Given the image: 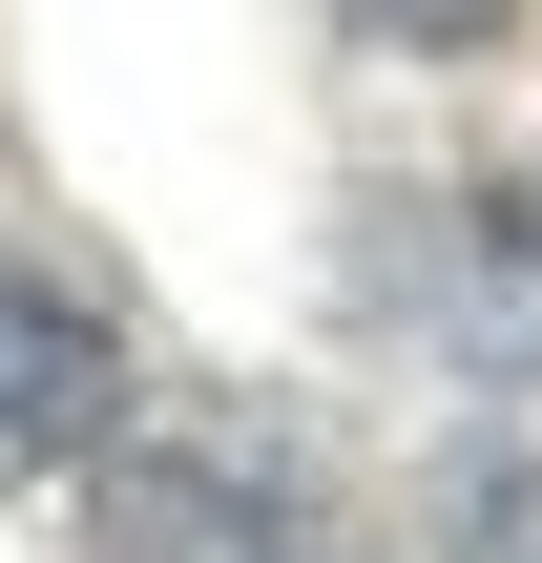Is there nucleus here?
I'll list each match as a JSON object with an SVG mask.
<instances>
[{"mask_svg": "<svg viewBox=\"0 0 542 563\" xmlns=\"http://www.w3.org/2000/svg\"><path fill=\"white\" fill-rule=\"evenodd\" d=\"M104 439H125V355H104V313L42 292V272H0V460H104Z\"/></svg>", "mask_w": 542, "mask_h": 563, "instance_id": "nucleus-1", "label": "nucleus"}, {"mask_svg": "<svg viewBox=\"0 0 542 563\" xmlns=\"http://www.w3.org/2000/svg\"><path fill=\"white\" fill-rule=\"evenodd\" d=\"M104 522H125V563H272V460H251V418H209V439L125 460V481H104Z\"/></svg>", "mask_w": 542, "mask_h": 563, "instance_id": "nucleus-2", "label": "nucleus"}, {"mask_svg": "<svg viewBox=\"0 0 542 563\" xmlns=\"http://www.w3.org/2000/svg\"><path fill=\"white\" fill-rule=\"evenodd\" d=\"M460 563H542V460H460Z\"/></svg>", "mask_w": 542, "mask_h": 563, "instance_id": "nucleus-3", "label": "nucleus"}, {"mask_svg": "<svg viewBox=\"0 0 542 563\" xmlns=\"http://www.w3.org/2000/svg\"><path fill=\"white\" fill-rule=\"evenodd\" d=\"M376 21H418V42H501L522 0H376Z\"/></svg>", "mask_w": 542, "mask_h": 563, "instance_id": "nucleus-4", "label": "nucleus"}]
</instances>
